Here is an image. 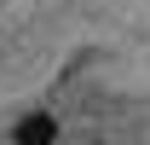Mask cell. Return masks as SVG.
Returning a JSON list of instances; mask_svg holds the SVG:
<instances>
[{"instance_id":"obj_1","label":"cell","mask_w":150,"mask_h":145,"mask_svg":"<svg viewBox=\"0 0 150 145\" xmlns=\"http://www.w3.org/2000/svg\"><path fill=\"white\" fill-rule=\"evenodd\" d=\"M12 145H58V116L52 110H29L12 122Z\"/></svg>"}]
</instances>
